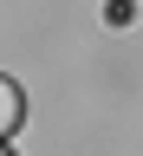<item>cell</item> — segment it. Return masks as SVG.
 Here are the masks:
<instances>
[{"mask_svg":"<svg viewBox=\"0 0 143 156\" xmlns=\"http://www.w3.org/2000/svg\"><path fill=\"white\" fill-rule=\"evenodd\" d=\"M20 124H26V98H20L13 78H0V136H13Z\"/></svg>","mask_w":143,"mask_h":156,"instance_id":"obj_1","label":"cell"},{"mask_svg":"<svg viewBox=\"0 0 143 156\" xmlns=\"http://www.w3.org/2000/svg\"><path fill=\"white\" fill-rule=\"evenodd\" d=\"M0 156H13V150H7V143H0Z\"/></svg>","mask_w":143,"mask_h":156,"instance_id":"obj_2","label":"cell"}]
</instances>
